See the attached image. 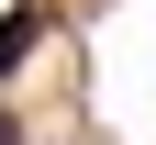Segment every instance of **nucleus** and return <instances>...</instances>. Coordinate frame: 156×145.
<instances>
[{
	"label": "nucleus",
	"instance_id": "obj_1",
	"mask_svg": "<svg viewBox=\"0 0 156 145\" xmlns=\"http://www.w3.org/2000/svg\"><path fill=\"white\" fill-rule=\"evenodd\" d=\"M45 23H56L45 0H23V11H11V23H0V78L23 67V56H34V45H45Z\"/></svg>",
	"mask_w": 156,
	"mask_h": 145
},
{
	"label": "nucleus",
	"instance_id": "obj_2",
	"mask_svg": "<svg viewBox=\"0 0 156 145\" xmlns=\"http://www.w3.org/2000/svg\"><path fill=\"white\" fill-rule=\"evenodd\" d=\"M0 145H23V134H11V112H0Z\"/></svg>",
	"mask_w": 156,
	"mask_h": 145
}]
</instances>
